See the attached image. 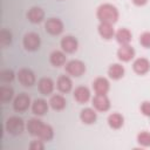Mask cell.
<instances>
[{
  "label": "cell",
  "instance_id": "cb8c5ba5",
  "mask_svg": "<svg viewBox=\"0 0 150 150\" xmlns=\"http://www.w3.org/2000/svg\"><path fill=\"white\" fill-rule=\"evenodd\" d=\"M124 67L121 63H112L108 68V75L112 80H120L124 76Z\"/></svg>",
  "mask_w": 150,
  "mask_h": 150
},
{
  "label": "cell",
  "instance_id": "7a4b0ae2",
  "mask_svg": "<svg viewBox=\"0 0 150 150\" xmlns=\"http://www.w3.org/2000/svg\"><path fill=\"white\" fill-rule=\"evenodd\" d=\"M5 128H6V131L11 135H14V136L21 135L25 130V122L19 116H11L9 118H7Z\"/></svg>",
  "mask_w": 150,
  "mask_h": 150
},
{
  "label": "cell",
  "instance_id": "44dd1931",
  "mask_svg": "<svg viewBox=\"0 0 150 150\" xmlns=\"http://www.w3.org/2000/svg\"><path fill=\"white\" fill-rule=\"evenodd\" d=\"M27 18L32 23H40L45 19V12L40 7H32L27 13Z\"/></svg>",
  "mask_w": 150,
  "mask_h": 150
},
{
  "label": "cell",
  "instance_id": "d6a6232c",
  "mask_svg": "<svg viewBox=\"0 0 150 150\" xmlns=\"http://www.w3.org/2000/svg\"><path fill=\"white\" fill-rule=\"evenodd\" d=\"M141 112L146 116V117H150V102L149 101H144L142 104H141Z\"/></svg>",
  "mask_w": 150,
  "mask_h": 150
},
{
  "label": "cell",
  "instance_id": "3957f363",
  "mask_svg": "<svg viewBox=\"0 0 150 150\" xmlns=\"http://www.w3.org/2000/svg\"><path fill=\"white\" fill-rule=\"evenodd\" d=\"M66 73L74 77H80L86 73V64L81 60H70L66 63Z\"/></svg>",
  "mask_w": 150,
  "mask_h": 150
},
{
  "label": "cell",
  "instance_id": "e0dca14e",
  "mask_svg": "<svg viewBox=\"0 0 150 150\" xmlns=\"http://www.w3.org/2000/svg\"><path fill=\"white\" fill-rule=\"evenodd\" d=\"M54 81L50 79V77H41L39 80V83H38V87H39V90L42 95H50L54 90Z\"/></svg>",
  "mask_w": 150,
  "mask_h": 150
},
{
  "label": "cell",
  "instance_id": "ac0fdd59",
  "mask_svg": "<svg viewBox=\"0 0 150 150\" xmlns=\"http://www.w3.org/2000/svg\"><path fill=\"white\" fill-rule=\"evenodd\" d=\"M48 103H49V107L52 109L59 111V110H63L66 108L67 101H66V98H64L63 95H61V94H54V95L50 96Z\"/></svg>",
  "mask_w": 150,
  "mask_h": 150
},
{
  "label": "cell",
  "instance_id": "d4e9b609",
  "mask_svg": "<svg viewBox=\"0 0 150 150\" xmlns=\"http://www.w3.org/2000/svg\"><path fill=\"white\" fill-rule=\"evenodd\" d=\"M42 125H43V122H42L41 120H39V118H30V120L28 121L26 128H27L28 132H29L32 136H36V137H38V135H39V132H40Z\"/></svg>",
  "mask_w": 150,
  "mask_h": 150
},
{
  "label": "cell",
  "instance_id": "30bf717a",
  "mask_svg": "<svg viewBox=\"0 0 150 150\" xmlns=\"http://www.w3.org/2000/svg\"><path fill=\"white\" fill-rule=\"evenodd\" d=\"M135 56V49L129 45H121V47L117 49V57L122 62H129Z\"/></svg>",
  "mask_w": 150,
  "mask_h": 150
},
{
  "label": "cell",
  "instance_id": "5b68a950",
  "mask_svg": "<svg viewBox=\"0 0 150 150\" xmlns=\"http://www.w3.org/2000/svg\"><path fill=\"white\" fill-rule=\"evenodd\" d=\"M45 29L50 35H59L63 32V22L59 18H49L45 22Z\"/></svg>",
  "mask_w": 150,
  "mask_h": 150
},
{
  "label": "cell",
  "instance_id": "6da1fadb",
  "mask_svg": "<svg viewBox=\"0 0 150 150\" xmlns=\"http://www.w3.org/2000/svg\"><path fill=\"white\" fill-rule=\"evenodd\" d=\"M118 9L111 4H102L97 7L96 16L100 22L115 23L118 20Z\"/></svg>",
  "mask_w": 150,
  "mask_h": 150
},
{
  "label": "cell",
  "instance_id": "7402d4cb",
  "mask_svg": "<svg viewBox=\"0 0 150 150\" xmlns=\"http://www.w3.org/2000/svg\"><path fill=\"white\" fill-rule=\"evenodd\" d=\"M107 122H108V125L111 129L117 130V129H121L123 127V124H124V117L120 112H112V114H110L108 116Z\"/></svg>",
  "mask_w": 150,
  "mask_h": 150
},
{
  "label": "cell",
  "instance_id": "603a6c76",
  "mask_svg": "<svg viewBox=\"0 0 150 150\" xmlns=\"http://www.w3.org/2000/svg\"><path fill=\"white\" fill-rule=\"evenodd\" d=\"M115 38L120 45H129L131 42L132 34L128 28H120L115 33Z\"/></svg>",
  "mask_w": 150,
  "mask_h": 150
},
{
  "label": "cell",
  "instance_id": "484cf974",
  "mask_svg": "<svg viewBox=\"0 0 150 150\" xmlns=\"http://www.w3.org/2000/svg\"><path fill=\"white\" fill-rule=\"evenodd\" d=\"M53 137H54V130H53L52 125L43 123V125H42V128H41V130H40V132L38 135V138L42 139L43 142H48Z\"/></svg>",
  "mask_w": 150,
  "mask_h": 150
},
{
  "label": "cell",
  "instance_id": "ba28073f",
  "mask_svg": "<svg viewBox=\"0 0 150 150\" xmlns=\"http://www.w3.org/2000/svg\"><path fill=\"white\" fill-rule=\"evenodd\" d=\"M18 80L23 87H32L35 83V75L28 68H21L18 71Z\"/></svg>",
  "mask_w": 150,
  "mask_h": 150
},
{
  "label": "cell",
  "instance_id": "4fadbf2b",
  "mask_svg": "<svg viewBox=\"0 0 150 150\" xmlns=\"http://www.w3.org/2000/svg\"><path fill=\"white\" fill-rule=\"evenodd\" d=\"M73 96L77 103H87L90 100V90L84 86H79L75 88Z\"/></svg>",
  "mask_w": 150,
  "mask_h": 150
},
{
  "label": "cell",
  "instance_id": "52a82bcc",
  "mask_svg": "<svg viewBox=\"0 0 150 150\" xmlns=\"http://www.w3.org/2000/svg\"><path fill=\"white\" fill-rule=\"evenodd\" d=\"M30 103H32L30 102V97L27 94L21 93V94H19L14 98V101H13V109L15 111H18V112H23V111H26L29 108Z\"/></svg>",
  "mask_w": 150,
  "mask_h": 150
},
{
  "label": "cell",
  "instance_id": "4dcf8cb0",
  "mask_svg": "<svg viewBox=\"0 0 150 150\" xmlns=\"http://www.w3.org/2000/svg\"><path fill=\"white\" fill-rule=\"evenodd\" d=\"M139 43L144 48H150V32H143L139 35Z\"/></svg>",
  "mask_w": 150,
  "mask_h": 150
},
{
  "label": "cell",
  "instance_id": "2e32d148",
  "mask_svg": "<svg viewBox=\"0 0 150 150\" xmlns=\"http://www.w3.org/2000/svg\"><path fill=\"white\" fill-rule=\"evenodd\" d=\"M48 108L49 103H47V101L43 98H36L32 102V111L34 115L42 116L48 111Z\"/></svg>",
  "mask_w": 150,
  "mask_h": 150
},
{
  "label": "cell",
  "instance_id": "836d02e7",
  "mask_svg": "<svg viewBox=\"0 0 150 150\" xmlns=\"http://www.w3.org/2000/svg\"><path fill=\"white\" fill-rule=\"evenodd\" d=\"M132 2H134L136 6H144V5L148 2V0H132Z\"/></svg>",
  "mask_w": 150,
  "mask_h": 150
},
{
  "label": "cell",
  "instance_id": "9a60e30c",
  "mask_svg": "<svg viewBox=\"0 0 150 150\" xmlns=\"http://www.w3.org/2000/svg\"><path fill=\"white\" fill-rule=\"evenodd\" d=\"M98 34L102 39L104 40H110L115 36V29L112 27V23H108V22H100L98 27H97Z\"/></svg>",
  "mask_w": 150,
  "mask_h": 150
},
{
  "label": "cell",
  "instance_id": "d6986e66",
  "mask_svg": "<svg viewBox=\"0 0 150 150\" xmlns=\"http://www.w3.org/2000/svg\"><path fill=\"white\" fill-rule=\"evenodd\" d=\"M80 120L84 124H93L97 120V114L93 108H84L80 112Z\"/></svg>",
  "mask_w": 150,
  "mask_h": 150
},
{
  "label": "cell",
  "instance_id": "9c48e42d",
  "mask_svg": "<svg viewBox=\"0 0 150 150\" xmlns=\"http://www.w3.org/2000/svg\"><path fill=\"white\" fill-rule=\"evenodd\" d=\"M60 45L64 53H74L77 50V47H79V42H77L76 38H74L73 35L63 36L60 41Z\"/></svg>",
  "mask_w": 150,
  "mask_h": 150
},
{
  "label": "cell",
  "instance_id": "7c38bea8",
  "mask_svg": "<svg viewBox=\"0 0 150 150\" xmlns=\"http://www.w3.org/2000/svg\"><path fill=\"white\" fill-rule=\"evenodd\" d=\"M56 88L60 93L67 94L73 88V81L68 75H60L56 81Z\"/></svg>",
  "mask_w": 150,
  "mask_h": 150
},
{
  "label": "cell",
  "instance_id": "f546056e",
  "mask_svg": "<svg viewBox=\"0 0 150 150\" xmlns=\"http://www.w3.org/2000/svg\"><path fill=\"white\" fill-rule=\"evenodd\" d=\"M14 76H15V74H14V71L12 69H5L0 74V77H1V80L4 82H11V81H13L14 80Z\"/></svg>",
  "mask_w": 150,
  "mask_h": 150
},
{
  "label": "cell",
  "instance_id": "277c9868",
  "mask_svg": "<svg viewBox=\"0 0 150 150\" xmlns=\"http://www.w3.org/2000/svg\"><path fill=\"white\" fill-rule=\"evenodd\" d=\"M22 45H23L26 50H29V52L38 50L40 48V45H41V40H40L39 34H36L34 32H29V33L25 34V36L22 39Z\"/></svg>",
  "mask_w": 150,
  "mask_h": 150
},
{
  "label": "cell",
  "instance_id": "5bb4252c",
  "mask_svg": "<svg viewBox=\"0 0 150 150\" xmlns=\"http://www.w3.org/2000/svg\"><path fill=\"white\" fill-rule=\"evenodd\" d=\"M110 88V83L105 77H96L93 82V89L95 91V94H107L109 91Z\"/></svg>",
  "mask_w": 150,
  "mask_h": 150
},
{
  "label": "cell",
  "instance_id": "8992f818",
  "mask_svg": "<svg viewBox=\"0 0 150 150\" xmlns=\"http://www.w3.org/2000/svg\"><path fill=\"white\" fill-rule=\"evenodd\" d=\"M91 104L97 111H107L110 108V100L107 94H95L91 100Z\"/></svg>",
  "mask_w": 150,
  "mask_h": 150
},
{
  "label": "cell",
  "instance_id": "f1b7e54d",
  "mask_svg": "<svg viewBox=\"0 0 150 150\" xmlns=\"http://www.w3.org/2000/svg\"><path fill=\"white\" fill-rule=\"evenodd\" d=\"M12 42V33L7 29H1L0 32V45L1 47H7Z\"/></svg>",
  "mask_w": 150,
  "mask_h": 150
},
{
  "label": "cell",
  "instance_id": "83f0119b",
  "mask_svg": "<svg viewBox=\"0 0 150 150\" xmlns=\"http://www.w3.org/2000/svg\"><path fill=\"white\" fill-rule=\"evenodd\" d=\"M137 143L144 148L150 146V132L149 131H141L137 135Z\"/></svg>",
  "mask_w": 150,
  "mask_h": 150
},
{
  "label": "cell",
  "instance_id": "1f68e13d",
  "mask_svg": "<svg viewBox=\"0 0 150 150\" xmlns=\"http://www.w3.org/2000/svg\"><path fill=\"white\" fill-rule=\"evenodd\" d=\"M29 149H30V150H43V149H45L43 141L40 139V138L32 141L30 144H29Z\"/></svg>",
  "mask_w": 150,
  "mask_h": 150
},
{
  "label": "cell",
  "instance_id": "4316f807",
  "mask_svg": "<svg viewBox=\"0 0 150 150\" xmlns=\"http://www.w3.org/2000/svg\"><path fill=\"white\" fill-rule=\"evenodd\" d=\"M14 96V90L11 87L1 86L0 87V101L1 102H8L13 98Z\"/></svg>",
  "mask_w": 150,
  "mask_h": 150
},
{
  "label": "cell",
  "instance_id": "8fae6325",
  "mask_svg": "<svg viewBox=\"0 0 150 150\" xmlns=\"http://www.w3.org/2000/svg\"><path fill=\"white\" fill-rule=\"evenodd\" d=\"M132 69L138 75H144L150 70V61L146 57H138L132 63Z\"/></svg>",
  "mask_w": 150,
  "mask_h": 150
},
{
  "label": "cell",
  "instance_id": "ffe728a7",
  "mask_svg": "<svg viewBox=\"0 0 150 150\" xmlns=\"http://www.w3.org/2000/svg\"><path fill=\"white\" fill-rule=\"evenodd\" d=\"M66 61H67V57L64 52L62 50H54L49 55V62L54 67H62L66 64Z\"/></svg>",
  "mask_w": 150,
  "mask_h": 150
}]
</instances>
